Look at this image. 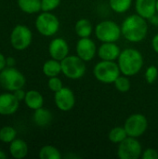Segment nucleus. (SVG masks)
Instances as JSON below:
<instances>
[{
	"label": "nucleus",
	"instance_id": "obj_33",
	"mask_svg": "<svg viewBox=\"0 0 158 159\" xmlns=\"http://www.w3.org/2000/svg\"><path fill=\"white\" fill-rule=\"evenodd\" d=\"M152 47L153 49L158 54V34H156L152 39Z\"/></svg>",
	"mask_w": 158,
	"mask_h": 159
},
{
	"label": "nucleus",
	"instance_id": "obj_23",
	"mask_svg": "<svg viewBox=\"0 0 158 159\" xmlns=\"http://www.w3.org/2000/svg\"><path fill=\"white\" fill-rule=\"evenodd\" d=\"M40 159H61V152L52 145H45L43 146L38 154Z\"/></svg>",
	"mask_w": 158,
	"mask_h": 159
},
{
	"label": "nucleus",
	"instance_id": "obj_32",
	"mask_svg": "<svg viewBox=\"0 0 158 159\" xmlns=\"http://www.w3.org/2000/svg\"><path fill=\"white\" fill-rule=\"evenodd\" d=\"M13 94L15 95V97L20 101H24V98H25V95H26V91H24L22 89H17L15 91H13Z\"/></svg>",
	"mask_w": 158,
	"mask_h": 159
},
{
	"label": "nucleus",
	"instance_id": "obj_2",
	"mask_svg": "<svg viewBox=\"0 0 158 159\" xmlns=\"http://www.w3.org/2000/svg\"><path fill=\"white\" fill-rule=\"evenodd\" d=\"M117 63L121 74L127 76H133L141 72L143 66V57L135 48H126L121 51Z\"/></svg>",
	"mask_w": 158,
	"mask_h": 159
},
{
	"label": "nucleus",
	"instance_id": "obj_10",
	"mask_svg": "<svg viewBox=\"0 0 158 159\" xmlns=\"http://www.w3.org/2000/svg\"><path fill=\"white\" fill-rule=\"evenodd\" d=\"M124 128L128 133V136L139 138L147 130L148 120L142 114H133L126 119Z\"/></svg>",
	"mask_w": 158,
	"mask_h": 159
},
{
	"label": "nucleus",
	"instance_id": "obj_21",
	"mask_svg": "<svg viewBox=\"0 0 158 159\" xmlns=\"http://www.w3.org/2000/svg\"><path fill=\"white\" fill-rule=\"evenodd\" d=\"M20 9L27 14H34L41 11V0H17Z\"/></svg>",
	"mask_w": 158,
	"mask_h": 159
},
{
	"label": "nucleus",
	"instance_id": "obj_28",
	"mask_svg": "<svg viewBox=\"0 0 158 159\" xmlns=\"http://www.w3.org/2000/svg\"><path fill=\"white\" fill-rule=\"evenodd\" d=\"M145 76V80L148 84H153L156 81L158 76V70L157 68L155 65H151L149 66L144 74Z\"/></svg>",
	"mask_w": 158,
	"mask_h": 159
},
{
	"label": "nucleus",
	"instance_id": "obj_25",
	"mask_svg": "<svg viewBox=\"0 0 158 159\" xmlns=\"http://www.w3.org/2000/svg\"><path fill=\"white\" fill-rule=\"evenodd\" d=\"M109 5L113 11L122 14L130 8L132 0H109Z\"/></svg>",
	"mask_w": 158,
	"mask_h": 159
},
{
	"label": "nucleus",
	"instance_id": "obj_37",
	"mask_svg": "<svg viewBox=\"0 0 158 159\" xmlns=\"http://www.w3.org/2000/svg\"><path fill=\"white\" fill-rule=\"evenodd\" d=\"M7 157V156L6 155V153L3 150H0V159H5Z\"/></svg>",
	"mask_w": 158,
	"mask_h": 159
},
{
	"label": "nucleus",
	"instance_id": "obj_16",
	"mask_svg": "<svg viewBox=\"0 0 158 159\" xmlns=\"http://www.w3.org/2000/svg\"><path fill=\"white\" fill-rule=\"evenodd\" d=\"M156 2L157 0H136L135 9L137 14L146 20H150L156 14Z\"/></svg>",
	"mask_w": 158,
	"mask_h": 159
},
{
	"label": "nucleus",
	"instance_id": "obj_35",
	"mask_svg": "<svg viewBox=\"0 0 158 159\" xmlns=\"http://www.w3.org/2000/svg\"><path fill=\"white\" fill-rule=\"evenodd\" d=\"M15 63H16V61L14 58H12V57L7 58V67H14Z\"/></svg>",
	"mask_w": 158,
	"mask_h": 159
},
{
	"label": "nucleus",
	"instance_id": "obj_30",
	"mask_svg": "<svg viewBox=\"0 0 158 159\" xmlns=\"http://www.w3.org/2000/svg\"><path fill=\"white\" fill-rule=\"evenodd\" d=\"M47 87L48 89L53 91L54 93L57 92L58 90H60L61 89L63 88L62 86V81L61 80V78H59L58 76H53V77H49L48 81H47Z\"/></svg>",
	"mask_w": 158,
	"mask_h": 159
},
{
	"label": "nucleus",
	"instance_id": "obj_3",
	"mask_svg": "<svg viewBox=\"0 0 158 159\" xmlns=\"http://www.w3.org/2000/svg\"><path fill=\"white\" fill-rule=\"evenodd\" d=\"M121 71L115 61H101L93 68L95 78L104 84H113L120 76Z\"/></svg>",
	"mask_w": 158,
	"mask_h": 159
},
{
	"label": "nucleus",
	"instance_id": "obj_22",
	"mask_svg": "<svg viewBox=\"0 0 158 159\" xmlns=\"http://www.w3.org/2000/svg\"><path fill=\"white\" fill-rule=\"evenodd\" d=\"M92 24L88 19H80L74 25V31L80 38L89 37L92 34Z\"/></svg>",
	"mask_w": 158,
	"mask_h": 159
},
{
	"label": "nucleus",
	"instance_id": "obj_1",
	"mask_svg": "<svg viewBox=\"0 0 158 159\" xmlns=\"http://www.w3.org/2000/svg\"><path fill=\"white\" fill-rule=\"evenodd\" d=\"M147 20L139 14L127 17L121 24L122 35L131 43H140L145 39L148 34Z\"/></svg>",
	"mask_w": 158,
	"mask_h": 159
},
{
	"label": "nucleus",
	"instance_id": "obj_8",
	"mask_svg": "<svg viewBox=\"0 0 158 159\" xmlns=\"http://www.w3.org/2000/svg\"><path fill=\"white\" fill-rule=\"evenodd\" d=\"M33 34L29 27L23 24L16 25L10 34V44L16 50H24L31 45Z\"/></svg>",
	"mask_w": 158,
	"mask_h": 159
},
{
	"label": "nucleus",
	"instance_id": "obj_20",
	"mask_svg": "<svg viewBox=\"0 0 158 159\" xmlns=\"http://www.w3.org/2000/svg\"><path fill=\"white\" fill-rule=\"evenodd\" d=\"M42 71H43V74L48 78L53 77V76H58L61 73V61L51 58L50 60H47V61H45L42 67Z\"/></svg>",
	"mask_w": 158,
	"mask_h": 159
},
{
	"label": "nucleus",
	"instance_id": "obj_34",
	"mask_svg": "<svg viewBox=\"0 0 158 159\" xmlns=\"http://www.w3.org/2000/svg\"><path fill=\"white\" fill-rule=\"evenodd\" d=\"M6 66H7V58L2 53H0V71L5 69Z\"/></svg>",
	"mask_w": 158,
	"mask_h": 159
},
{
	"label": "nucleus",
	"instance_id": "obj_31",
	"mask_svg": "<svg viewBox=\"0 0 158 159\" xmlns=\"http://www.w3.org/2000/svg\"><path fill=\"white\" fill-rule=\"evenodd\" d=\"M142 157L143 159H158L157 150L154 148H148L142 152Z\"/></svg>",
	"mask_w": 158,
	"mask_h": 159
},
{
	"label": "nucleus",
	"instance_id": "obj_7",
	"mask_svg": "<svg viewBox=\"0 0 158 159\" xmlns=\"http://www.w3.org/2000/svg\"><path fill=\"white\" fill-rule=\"evenodd\" d=\"M95 35L102 43L117 42L122 35L121 26L113 20H103L99 22L94 30Z\"/></svg>",
	"mask_w": 158,
	"mask_h": 159
},
{
	"label": "nucleus",
	"instance_id": "obj_36",
	"mask_svg": "<svg viewBox=\"0 0 158 159\" xmlns=\"http://www.w3.org/2000/svg\"><path fill=\"white\" fill-rule=\"evenodd\" d=\"M150 21H151L153 24H155V25L158 26V13L157 14H155V15L150 19Z\"/></svg>",
	"mask_w": 158,
	"mask_h": 159
},
{
	"label": "nucleus",
	"instance_id": "obj_5",
	"mask_svg": "<svg viewBox=\"0 0 158 159\" xmlns=\"http://www.w3.org/2000/svg\"><path fill=\"white\" fill-rule=\"evenodd\" d=\"M26 83L25 76L15 67H6L0 71V85L7 91L22 89Z\"/></svg>",
	"mask_w": 158,
	"mask_h": 159
},
{
	"label": "nucleus",
	"instance_id": "obj_4",
	"mask_svg": "<svg viewBox=\"0 0 158 159\" xmlns=\"http://www.w3.org/2000/svg\"><path fill=\"white\" fill-rule=\"evenodd\" d=\"M61 65L63 75L72 80L82 78L87 71L85 61L77 55H68L61 61Z\"/></svg>",
	"mask_w": 158,
	"mask_h": 159
},
{
	"label": "nucleus",
	"instance_id": "obj_11",
	"mask_svg": "<svg viewBox=\"0 0 158 159\" xmlns=\"http://www.w3.org/2000/svg\"><path fill=\"white\" fill-rule=\"evenodd\" d=\"M54 102L59 110L68 112L71 111L75 105V96L71 89L63 87L55 92Z\"/></svg>",
	"mask_w": 158,
	"mask_h": 159
},
{
	"label": "nucleus",
	"instance_id": "obj_19",
	"mask_svg": "<svg viewBox=\"0 0 158 159\" xmlns=\"http://www.w3.org/2000/svg\"><path fill=\"white\" fill-rule=\"evenodd\" d=\"M33 120L38 127H47L52 121V114L49 110L43 107L34 110L33 115Z\"/></svg>",
	"mask_w": 158,
	"mask_h": 159
},
{
	"label": "nucleus",
	"instance_id": "obj_12",
	"mask_svg": "<svg viewBox=\"0 0 158 159\" xmlns=\"http://www.w3.org/2000/svg\"><path fill=\"white\" fill-rule=\"evenodd\" d=\"M76 55L80 57L84 61H90L96 56L98 49L95 42L89 37L80 38L75 47Z\"/></svg>",
	"mask_w": 158,
	"mask_h": 159
},
{
	"label": "nucleus",
	"instance_id": "obj_14",
	"mask_svg": "<svg viewBox=\"0 0 158 159\" xmlns=\"http://www.w3.org/2000/svg\"><path fill=\"white\" fill-rule=\"evenodd\" d=\"M20 102L13 93L6 92L0 94V116H11L15 114L19 109Z\"/></svg>",
	"mask_w": 158,
	"mask_h": 159
},
{
	"label": "nucleus",
	"instance_id": "obj_18",
	"mask_svg": "<svg viewBox=\"0 0 158 159\" xmlns=\"http://www.w3.org/2000/svg\"><path fill=\"white\" fill-rule=\"evenodd\" d=\"M24 103L26 104V106L32 110H36L39 109L41 107H43L44 105V97L42 96V94L34 89H31L28 90L26 92L25 98H24Z\"/></svg>",
	"mask_w": 158,
	"mask_h": 159
},
{
	"label": "nucleus",
	"instance_id": "obj_9",
	"mask_svg": "<svg viewBox=\"0 0 158 159\" xmlns=\"http://www.w3.org/2000/svg\"><path fill=\"white\" fill-rule=\"evenodd\" d=\"M142 155V146L137 138L127 137L118 144L117 157L120 159H138Z\"/></svg>",
	"mask_w": 158,
	"mask_h": 159
},
{
	"label": "nucleus",
	"instance_id": "obj_27",
	"mask_svg": "<svg viewBox=\"0 0 158 159\" xmlns=\"http://www.w3.org/2000/svg\"><path fill=\"white\" fill-rule=\"evenodd\" d=\"M115 89L122 93L128 92L130 89V81L129 79V76L127 75H120L117 77V79L115 81Z\"/></svg>",
	"mask_w": 158,
	"mask_h": 159
},
{
	"label": "nucleus",
	"instance_id": "obj_15",
	"mask_svg": "<svg viewBox=\"0 0 158 159\" xmlns=\"http://www.w3.org/2000/svg\"><path fill=\"white\" fill-rule=\"evenodd\" d=\"M121 53L120 48L115 42L102 43L98 48V56L102 61H115Z\"/></svg>",
	"mask_w": 158,
	"mask_h": 159
},
{
	"label": "nucleus",
	"instance_id": "obj_38",
	"mask_svg": "<svg viewBox=\"0 0 158 159\" xmlns=\"http://www.w3.org/2000/svg\"><path fill=\"white\" fill-rule=\"evenodd\" d=\"M156 13H158V0L156 2Z\"/></svg>",
	"mask_w": 158,
	"mask_h": 159
},
{
	"label": "nucleus",
	"instance_id": "obj_17",
	"mask_svg": "<svg viewBox=\"0 0 158 159\" xmlns=\"http://www.w3.org/2000/svg\"><path fill=\"white\" fill-rule=\"evenodd\" d=\"M9 154L16 159L24 158L28 155V145L21 139H15L9 143Z\"/></svg>",
	"mask_w": 158,
	"mask_h": 159
},
{
	"label": "nucleus",
	"instance_id": "obj_24",
	"mask_svg": "<svg viewBox=\"0 0 158 159\" xmlns=\"http://www.w3.org/2000/svg\"><path fill=\"white\" fill-rule=\"evenodd\" d=\"M127 137L129 136L124 127H115L110 130L108 134V138L110 142H112L113 143H117V144L123 142Z\"/></svg>",
	"mask_w": 158,
	"mask_h": 159
},
{
	"label": "nucleus",
	"instance_id": "obj_13",
	"mask_svg": "<svg viewBox=\"0 0 158 159\" xmlns=\"http://www.w3.org/2000/svg\"><path fill=\"white\" fill-rule=\"evenodd\" d=\"M69 45L65 39L56 37L48 45V53L50 57L57 61H62L69 55Z\"/></svg>",
	"mask_w": 158,
	"mask_h": 159
},
{
	"label": "nucleus",
	"instance_id": "obj_29",
	"mask_svg": "<svg viewBox=\"0 0 158 159\" xmlns=\"http://www.w3.org/2000/svg\"><path fill=\"white\" fill-rule=\"evenodd\" d=\"M61 1V0H41V10L51 12L60 6Z\"/></svg>",
	"mask_w": 158,
	"mask_h": 159
},
{
	"label": "nucleus",
	"instance_id": "obj_26",
	"mask_svg": "<svg viewBox=\"0 0 158 159\" xmlns=\"http://www.w3.org/2000/svg\"><path fill=\"white\" fill-rule=\"evenodd\" d=\"M17 131L13 127L6 126L0 129V141L5 143H10L16 139Z\"/></svg>",
	"mask_w": 158,
	"mask_h": 159
},
{
	"label": "nucleus",
	"instance_id": "obj_6",
	"mask_svg": "<svg viewBox=\"0 0 158 159\" xmlns=\"http://www.w3.org/2000/svg\"><path fill=\"white\" fill-rule=\"evenodd\" d=\"M34 24L37 32L47 37L56 34L60 29V20L57 16L47 11H42L36 17Z\"/></svg>",
	"mask_w": 158,
	"mask_h": 159
}]
</instances>
